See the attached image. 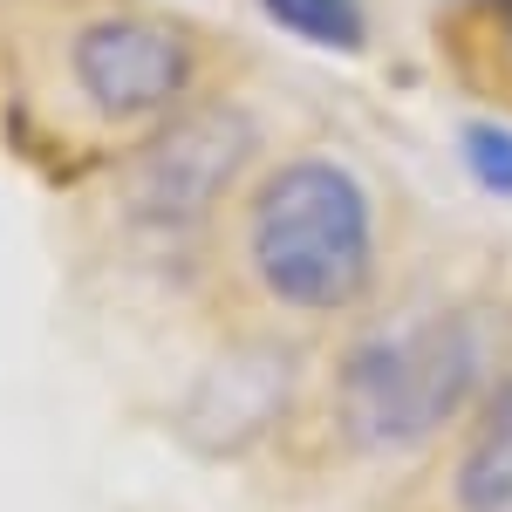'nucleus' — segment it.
<instances>
[{
	"instance_id": "8",
	"label": "nucleus",
	"mask_w": 512,
	"mask_h": 512,
	"mask_svg": "<svg viewBox=\"0 0 512 512\" xmlns=\"http://www.w3.org/2000/svg\"><path fill=\"white\" fill-rule=\"evenodd\" d=\"M478 28L499 55V82L512 89V0H478Z\"/></svg>"
},
{
	"instance_id": "2",
	"label": "nucleus",
	"mask_w": 512,
	"mask_h": 512,
	"mask_svg": "<svg viewBox=\"0 0 512 512\" xmlns=\"http://www.w3.org/2000/svg\"><path fill=\"white\" fill-rule=\"evenodd\" d=\"M485 369V342L465 315H437L417 328L376 335L335 376V417L362 451H410L465 417Z\"/></svg>"
},
{
	"instance_id": "6",
	"label": "nucleus",
	"mask_w": 512,
	"mask_h": 512,
	"mask_svg": "<svg viewBox=\"0 0 512 512\" xmlns=\"http://www.w3.org/2000/svg\"><path fill=\"white\" fill-rule=\"evenodd\" d=\"M260 14L287 28L294 41H308V48H335V55H355L362 41H369V14H362V0H260Z\"/></svg>"
},
{
	"instance_id": "1",
	"label": "nucleus",
	"mask_w": 512,
	"mask_h": 512,
	"mask_svg": "<svg viewBox=\"0 0 512 512\" xmlns=\"http://www.w3.org/2000/svg\"><path fill=\"white\" fill-rule=\"evenodd\" d=\"M246 267L294 315H342L376 280V212L349 164L287 158L246 198Z\"/></svg>"
},
{
	"instance_id": "3",
	"label": "nucleus",
	"mask_w": 512,
	"mask_h": 512,
	"mask_svg": "<svg viewBox=\"0 0 512 512\" xmlns=\"http://www.w3.org/2000/svg\"><path fill=\"white\" fill-rule=\"evenodd\" d=\"M62 76H69L76 117H89L103 137H151L192 96L198 41L171 14L110 0V7H89L69 21Z\"/></svg>"
},
{
	"instance_id": "4",
	"label": "nucleus",
	"mask_w": 512,
	"mask_h": 512,
	"mask_svg": "<svg viewBox=\"0 0 512 512\" xmlns=\"http://www.w3.org/2000/svg\"><path fill=\"white\" fill-rule=\"evenodd\" d=\"M246 151H253V130L239 110H178L144 137L130 164V212L158 233H192L233 192Z\"/></svg>"
},
{
	"instance_id": "5",
	"label": "nucleus",
	"mask_w": 512,
	"mask_h": 512,
	"mask_svg": "<svg viewBox=\"0 0 512 512\" xmlns=\"http://www.w3.org/2000/svg\"><path fill=\"white\" fill-rule=\"evenodd\" d=\"M458 512H512V383L485 403L458 458Z\"/></svg>"
},
{
	"instance_id": "7",
	"label": "nucleus",
	"mask_w": 512,
	"mask_h": 512,
	"mask_svg": "<svg viewBox=\"0 0 512 512\" xmlns=\"http://www.w3.org/2000/svg\"><path fill=\"white\" fill-rule=\"evenodd\" d=\"M465 171H472L485 192L512 198V130L506 123H465Z\"/></svg>"
}]
</instances>
